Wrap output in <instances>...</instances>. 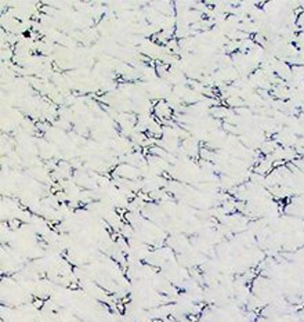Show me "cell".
Instances as JSON below:
<instances>
[{
    "mask_svg": "<svg viewBox=\"0 0 304 322\" xmlns=\"http://www.w3.org/2000/svg\"><path fill=\"white\" fill-rule=\"evenodd\" d=\"M20 225H21L20 218H10V220H8V227H10V230H17V228H20Z\"/></svg>",
    "mask_w": 304,
    "mask_h": 322,
    "instance_id": "obj_1",
    "label": "cell"
}]
</instances>
